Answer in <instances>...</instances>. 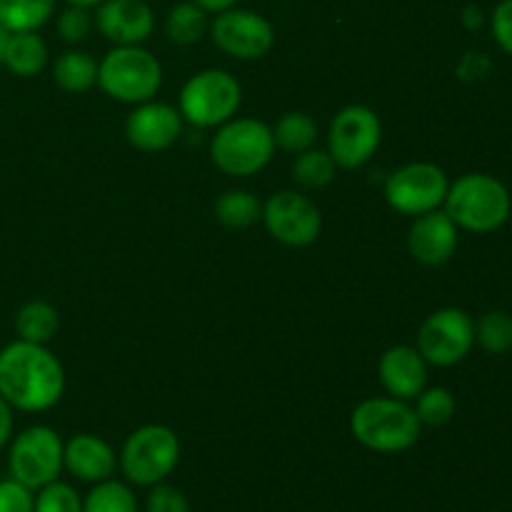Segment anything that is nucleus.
<instances>
[{"instance_id":"1","label":"nucleus","mask_w":512,"mask_h":512,"mask_svg":"<svg viewBox=\"0 0 512 512\" xmlns=\"http://www.w3.org/2000/svg\"><path fill=\"white\" fill-rule=\"evenodd\" d=\"M65 393V370L48 345L13 340L0 350V395L20 413H45Z\"/></svg>"},{"instance_id":"2","label":"nucleus","mask_w":512,"mask_h":512,"mask_svg":"<svg viewBox=\"0 0 512 512\" xmlns=\"http://www.w3.org/2000/svg\"><path fill=\"white\" fill-rule=\"evenodd\" d=\"M418 415L413 405L398 398H368L350 413V433L363 448L380 455H398L420 440Z\"/></svg>"},{"instance_id":"3","label":"nucleus","mask_w":512,"mask_h":512,"mask_svg":"<svg viewBox=\"0 0 512 512\" xmlns=\"http://www.w3.org/2000/svg\"><path fill=\"white\" fill-rule=\"evenodd\" d=\"M443 210L460 230L478 235L495 233L510 218V190L495 175L465 173L450 183Z\"/></svg>"},{"instance_id":"4","label":"nucleus","mask_w":512,"mask_h":512,"mask_svg":"<svg viewBox=\"0 0 512 512\" xmlns=\"http://www.w3.org/2000/svg\"><path fill=\"white\" fill-rule=\"evenodd\" d=\"M275 155L273 128L258 118H230L215 128L210 158L230 178H250L268 168Z\"/></svg>"},{"instance_id":"5","label":"nucleus","mask_w":512,"mask_h":512,"mask_svg":"<svg viewBox=\"0 0 512 512\" xmlns=\"http://www.w3.org/2000/svg\"><path fill=\"white\" fill-rule=\"evenodd\" d=\"M98 88L118 103L140 105L163 88V65L143 45H113L98 63Z\"/></svg>"},{"instance_id":"6","label":"nucleus","mask_w":512,"mask_h":512,"mask_svg":"<svg viewBox=\"0 0 512 512\" xmlns=\"http://www.w3.org/2000/svg\"><path fill=\"white\" fill-rule=\"evenodd\" d=\"M178 463V433L160 423L133 430L118 453V470L125 475V483L135 488H153V485L165 483Z\"/></svg>"},{"instance_id":"7","label":"nucleus","mask_w":512,"mask_h":512,"mask_svg":"<svg viewBox=\"0 0 512 512\" xmlns=\"http://www.w3.org/2000/svg\"><path fill=\"white\" fill-rule=\"evenodd\" d=\"M243 103L238 78L223 68H205L190 75L178 95V110L195 128H218L235 118Z\"/></svg>"},{"instance_id":"8","label":"nucleus","mask_w":512,"mask_h":512,"mask_svg":"<svg viewBox=\"0 0 512 512\" xmlns=\"http://www.w3.org/2000/svg\"><path fill=\"white\" fill-rule=\"evenodd\" d=\"M8 473L20 485L40 490L63 473L65 443L48 425H30L23 433L10 438Z\"/></svg>"},{"instance_id":"9","label":"nucleus","mask_w":512,"mask_h":512,"mask_svg":"<svg viewBox=\"0 0 512 512\" xmlns=\"http://www.w3.org/2000/svg\"><path fill=\"white\" fill-rule=\"evenodd\" d=\"M383 143L380 115L368 105H345L328 125V153L343 170H358L373 160Z\"/></svg>"},{"instance_id":"10","label":"nucleus","mask_w":512,"mask_h":512,"mask_svg":"<svg viewBox=\"0 0 512 512\" xmlns=\"http://www.w3.org/2000/svg\"><path fill=\"white\" fill-rule=\"evenodd\" d=\"M450 180L440 165L428 163V160H413L393 173L385 180V203L400 215L418 218V215L430 213V210L443 208L445 195H448Z\"/></svg>"},{"instance_id":"11","label":"nucleus","mask_w":512,"mask_h":512,"mask_svg":"<svg viewBox=\"0 0 512 512\" xmlns=\"http://www.w3.org/2000/svg\"><path fill=\"white\" fill-rule=\"evenodd\" d=\"M475 345V320L460 308H440L423 320L415 348L425 363L453 368L463 363Z\"/></svg>"},{"instance_id":"12","label":"nucleus","mask_w":512,"mask_h":512,"mask_svg":"<svg viewBox=\"0 0 512 512\" xmlns=\"http://www.w3.org/2000/svg\"><path fill=\"white\" fill-rule=\"evenodd\" d=\"M263 225L278 243L288 248H308L323 233L320 208L298 190H280L263 203Z\"/></svg>"},{"instance_id":"13","label":"nucleus","mask_w":512,"mask_h":512,"mask_svg":"<svg viewBox=\"0 0 512 512\" xmlns=\"http://www.w3.org/2000/svg\"><path fill=\"white\" fill-rule=\"evenodd\" d=\"M210 40L215 48L235 60H260L273 50L275 28L265 15L245 8H228L210 20Z\"/></svg>"},{"instance_id":"14","label":"nucleus","mask_w":512,"mask_h":512,"mask_svg":"<svg viewBox=\"0 0 512 512\" xmlns=\"http://www.w3.org/2000/svg\"><path fill=\"white\" fill-rule=\"evenodd\" d=\"M183 115L163 100H145L125 118V138L140 153H163L183 135Z\"/></svg>"},{"instance_id":"15","label":"nucleus","mask_w":512,"mask_h":512,"mask_svg":"<svg viewBox=\"0 0 512 512\" xmlns=\"http://www.w3.org/2000/svg\"><path fill=\"white\" fill-rule=\"evenodd\" d=\"M95 28L113 45H143L153 35L155 15L148 0H103L95 10Z\"/></svg>"},{"instance_id":"16","label":"nucleus","mask_w":512,"mask_h":512,"mask_svg":"<svg viewBox=\"0 0 512 512\" xmlns=\"http://www.w3.org/2000/svg\"><path fill=\"white\" fill-rule=\"evenodd\" d=\"M460 228L450 220L443 208L430 210V213L413 218L408 230V253L413 260L428 268L445 265L458 250Z\"/></svg>"},{"instance_id":"17","label":"nucleus","mask_w":512,"mask_h":512,"mask_svg":"<svg viewBox=\"0 0 512 512\" xmlns=\"http://www.w3.org/2000/svg\"><path fill=\"white\" fill-rule=\"evenodd\" d=\"M378 378L390 398L413 403L428 388V363L415 345H393L380 355Z\"/></svg>"},{"instance_id":"18","label":"nucleus","mask_w":512,"mask_h":512,"mask_svg":"<svg viewBox=\"0 0 512 512\" xmlns=\"http://www.w3.org/2000/svg\"><path fill=\"white\" fill-rule=\"evenodd\" d=\"M63 470H68L80 483H103L118 470V453L108 440L93 433H80L65 443Z\"/></svg>"},{"instance_id":"19","label":"nucleus","mask_w":512,"mask_h":512,"mask_svg":"<svg viewBox=\"0 0 512 512\" xmlns=\"http://www.w3.org/2000/svg\"><path fill=\"white\" fill-rule=\"evenodd\" d=\"M3 65L15 78H35L48 65V45L40 38L38 30L10 33L5 43Z\"/></svg>"},{"instance_id":"20","label":"nucleus","mask_w":512,"mask_h":512,"mask_svg":"<svg viewBox=\"0 0 512 512\" xmlns=\"http://www.w3.org/2000/svg\"><path fill=\"white\" fill-rule=\"evenodd\" d=\"M53 80L65 93H88L98 85V63L85 50L70 48L55 58Z\"/></svg>"},{"instance_id":"21","label":"nucleus","mask_w":512,"mask_h":512,"mask_svg":"<svg viewBox=\"0 0 512 512\" xmlns=\"http://www.w3.org/2000/svg\"><path fill=\"white\" fill-rule=\"evenodd\" d=\"M58 328V308L53 303H48V300H28L15 313V333H18V340L48 345L58 335Z\"/></svg>"},{"instance_id":"22","label":"nucleus","mask_w":512,"mask_h":512,"mask_svg":"<svg viewBox=\"0 0 512 512\" xmlns=\"http://www.w3.org/2000/svg\"><path fill=\"white\" fill-rule=\"evenodd\" d=\"M260 218H263V203H260L258 195L250 193V190H225V193L215 200V220H218L223 228L245 230L250 228V225L258 223Z\"/></svg>"},{"instance_id":"23","label":"nucleus","mask_w":512,"mask_h":512,"mask_svg":"<svg viewBox=\"0 0 512 512\" xmlns=\"http://www.w3.org/2000/svg\"><path fill=\"white\" fill-rule=\"evenodd\" d=\"M318 123L310 113L303 110H290L283 118L275 123L273 128V140L275 148L285 150V153H303V150L315 148V140H318Z\"/></svg>"},{"instance_id":"24","label":"nucleus","mask_w":512,"mask_h":512,"mask_svg":"<svg viewBox=\"0 0 512 512\" xmlns=\"http://www.w3.org/2000/svg\"><path fill=\"white\" fill-rule=\"evenodd\" d=\"M210 20L200 5L193 0L188 3H178L165 18V35L170 43L175 45H195L208 35Z\"/></svg>"},{"instance_id":"25","label":"nucleus","mask_w":512,"mask_h":512,"mask_svg":"<svg viewBox=\"0 0 512 512\" xmlns=\"http://www.w3.org/2000/svg\"><path fill=\"white\" fill-rule=\"evenodd\" d=\"M55 13V0H0V23L10 33L40 30Z\"/></svg>"},{"instance_id":"26","label":"nucleus","mask_w":512,"mask_h":512,"mask_svg":"<svg viewBox=\"0 0 512 512\" xmlns=\"http://www.w3.org/2000/svg\"><path fill=\"white\" fill-rule=\"evenodd\" d=\"M335 170H338V165L330 158L328 150L308 148L295 155L290 173H293V180L300 188L323 190L335 180Z\"/></svg>"},{"instance_id":"27","label":"nucleus","mask_w":512,"mask_h":512,"mask_svg":"<svg viewBox=\"0 0 512 512\" xmlns=\"http://www.w3.org/2000/svg\"><path fill=\"white\" fill-rule=\"evenodd\" d=\"M83 512H140V508L130 483L110 478L90 488L83 498Z\"/></svg>"},{"instance_id":"28","label":"nucleus","mask_w":512,"mask_h":512,"mask_svg":"<svg viewBox=\"0 0 512 512\" xmlns=\"http://www.w3.org/2000/svg\"><path fill=\"white\" fill-rule=\"evenodd\" d=\"M475 343L490 355L512 350V315L505 310H490L475 323Z\"/></svg>"},{"instance_id":"29","label":"nucleus","mask_w":512,"mask_h":512,"mask_svg":"<svg viewBox=\"0 0 512 512\" xmlns=\"http://www.w3.org/2000/svg\"><path fill=\"white\" fill-rule=\"evenodd\" d=\"M455 395L448 388H425L423 393L415 398V415H418L420 425H428V428H440V425H448L455 415Z\"/></svg>"},{"instance_id":"30","label":"nucleus","mask_w":512,"mask_h":512,"mask_svg":"<svg viewBox=\"0 0 512 512\" xmlns=\"http://www.w3.org/2000/svg\"><path fill=\"white\" fill-rule=\"evenodd\" d=\"M33 512H83V498L73 485L53 480L35 490Z\"/></svg>"},{"instance_id":"31","label":"nucleus","mask_w":512,"mask_h":512,"mask_svg":"<svg viewBox=\"0 0 512 512\" xmlns=\"http://www.w3.org/2000/svg\"><path fill=\"white\" fill-rule=\"evenodd\" d=\"M95 18L90 15V8H80V5H68L63 13L58 15V33L65 43L78 45L93 30Z\"/></svg>"},{"instance_id":"32","label":"nucleus","mask_w":512,"mask_h":512,"mask_svg":"<svg viewBox=\"0 0 512 512\" xmlns=\"http://www.w3.org/2000/svg\"><path fill=\"white\" fill-rule=\"evenodd\" d=\"M145 512H190V503L183 490L168 483H158L150 488L145 500Z\"/></svg>"},{"instance_id":"33","label":"nucleus","mask_w":512,"mask_h":512,"mask_svg":"<svg viewBox=\"0 0 512 512\" xmlns=\"http://www.w3.org/2000/svg\"><path fill=\"white\" fill-rule=\"evenodd\" d=\"M35 493L18 480H0V512H33Z\"/></svg>"},{"instance_id":"34","label":"nucleus","mask_w":512,"mask_h":512,"mask_svg":"<svg viewBox=\"0 0 512 512\" xmlns=\"http://www.w3.org/2000/svg\"><path fill=\"white\" fill-rule=\"evenodd\" d=\"M490 28H493L495 43L512 55V0L498 3V8L493 10V18H490Z\"/></svg>"},{"instance_id":"35","label":"nucleus","mask_w":512,"mask_h":512,"mask_svg":"<svg viewBox=\"0 0 512 512\" xmlns=\"http://www.w3.org/2000/svg\"><path fill=\"white\" fill-rule=\"evenodd\" d=\"M10 438H13V408L0 395V450L10 443Z\"/></svg>"},{"instance_id":"36","label":"nucleus","mask_w":512,"mask_h":512,"mask_svg":"<svg viewBox=\"0 0 512 512\" xmlns=\"http://www.w3.org/2000/svg\"><path fill=\"white\" fill-rule=\"evenodd\" d=\"M193 3L200 5V8H203L205 13H223V10L235 8V5H238L240 0H193Z\"/></svg>"},{"instance_id":"37","label":"nucleus","mask_w":512,"mask_h":512,"mask_svg":"<svg viewBox=\"0 0 512 512\" xmlns=\"http://www.w3.org/2000/svg\"><path fill=\"white\" fill-rule=\"evenodd\" d=\"M480 23H483V13H480L478 8L465 10V25H468V28H478Z\"/></svg>"},{"instance_id":"38","label":"nucleus","mask_w":512,"mask_h":512,"mask_svg":"<svg viewBox=\"0 0 512 512\" xmlns=\"http://www.w3.org/2000/svg\"><path fill=\"white\" fill-rule=\"evenodd\" d=\"M8 35L10 30L0 23V65H3V53H5V43H8Z\"/></svg>"},{"instance_id":"39","label":"nucleus","mask_w":512,"mask_h":512,"mask_svg":"<svg viewBox=\"0 0 512 512\" xmlns=\"http://www.w3.org/2000/svg\"><path fill=\"white\" fill-rule=\"evenodd\" d=\"M68 5H80V8H98L103 0H65Z\"/></svg>"}]
</instances>
